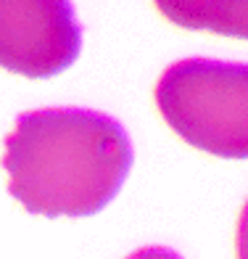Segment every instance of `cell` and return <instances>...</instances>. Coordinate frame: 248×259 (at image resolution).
Instances as JSON below:
<instances>
[{"label": "cell", "mask_w": 248, "mask_h": 259, "mask_svg": "<svg viewBox=\"0 0 248 259\" xmlns=\"http://www.w3.org/2000/svg\"><path fill=\"white\" fill-rule=\"evenodd\" d=\"M235 259H248V201L243 204L235 228Z\"/></svg>", "instance_id": "5b68a950"}, {"label": "cell", "mask_w": 248, "mask_h": 259, "mask_svg": "<svg viewBox=\"0 0 248 259\" xmlns=\"http://www.w3.org/2000/svg\"><path fill=\"white\" fill-rule=\"evenodd\" d=\"M127 259H182V256L172 249H164V246H145V249H137L135 254H129Z\"/></svg>", "instance_id": "8992f818"}, {"label": "cell", "mask_w": 248, "mask_h": 259, "mask_svg": "<svg viewBox=\"0 0 248 259\" xmlns=\"http://www.w3.org/2000/svg\"><path fill=\"white\" fill-rule=\"evenodd\" d=\"M169 24L248 40V0H153Z\"/></svg>", "instance_id": "277c9868"}, {"label": "cell", "mask_w": 248, "mask_h": 259, "mask_svg": "<svg viewBox=\"0 0 248 259\" xmlns=\"http://www.w3.org/2000/svg\"><path fill=\"white\" fill-rule=\"evenodd\" d=\"M8 191L32 214L90 217L106 209L132 167V143L109 114L34 109L6 138Z\"/></svg>", "instance_id": "6da1fadb"}, {"label": "cell", "mask_w": 248, "mask_h": 259, "mask_svg": "<svg viewBox=\"0 0 248 259\" xmlns=\"http://www.w3.org/2000/svg\"><path fill=\"white\" fill-rule=\"evenodd\" d=\"M153 101L187 146L219 159H248V64L174 61L159 77Z\"/></svg>", "instance_id": "7a4b0ae2"}, {"label": "cell", "mask_w": 248, "mask_h": 259, "mask_svg": "<svg viewBox=\"0 0 248 259\" xmlns=\"http://www.w3.org/2000/svg\"><path fill=\"white\" fill-rule=\"evenodd\" d=\"M82 48L69 0H0V66L48 79L66 72Z\"/></svg>", "instance_id": "3957f363"}]
</instances>
